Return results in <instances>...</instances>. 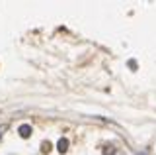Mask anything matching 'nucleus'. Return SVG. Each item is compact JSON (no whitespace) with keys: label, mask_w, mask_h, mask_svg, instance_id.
I'll use <instances>...</instances> for the list:
<instances>
[{"label":"nucleus","mask_w":156,"mask_h":155,"mask_svg":"<svg viewBox=\"0 0 156 155\" xmlns=\"http://www.w3.org/2000/svg\"><path fill=\"white\" fill-rule=\"evenodd\" d=\"M18 134L22 135V138H29V135H31V126H29V124H22L18 128Z\"/></svg>","instance_id":"obj_1"},{"label":"nucleus","mask_w":156,"mask_h":155,"mask_svg":"<svg viewBox=\"0 0 156 155\" xmlns=\"http://www.w3.org/2000/svg\"><path fill=\"white\" fill-rule=\"evenodd\" d=\"M57 149H58L61 153H66V151H68V139H66V138H61V139L57 142Z\"/></svg>","instance_id":"obj_2"},{"label":"nucleus","mask_w":156,"mask_h":155,"mask_svg":"<svg viewBox=\"0 0 156 155\" xmlns=\"http://www.w3.org/2000/svg\"><path fill=\"white\" fill-rule=\"evenodd\" d=\"M41 151L43 153H49V151H51V143H49V142H43L41 143Z\"/></svg>","instance_id":"obj_3"},{"label":"nucleus","mask_w":156,"mask_h":155,"mask_svg":"<svg viewBox=\"0 0 156 155\" xmlns=\"http://www.w3.org/2000/svg\"><path fill=\"white\" fill-rule=\"evenodd\" d=\"M104 155H115V149L113 147H105L104 149Z\"/></svg>","instance_id":"obj_4"},{"label":"nucleus","mask_w":156,"mask_h":155,"mask_svg":"<svg viewBox=\"0 0 156 155\" xmlns=\"http://www.w3.org/2000/svg\"><path fill=\"white\" fill-rule=\"evenodd\" d=\"M136 155H146V151H143V153H136Z\"/></svg>","instance_id":"obj_5"}]
</instances>
